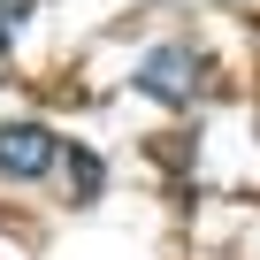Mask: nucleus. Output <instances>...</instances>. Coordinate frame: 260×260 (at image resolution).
I'll list each match as a JSON object with an SVG mask.
<instances>
[{"label":"nucleus","instance_id":"f257e3e1","mask_svg":"<svg viewBox=\"0 0 260 260\" xmlns=\"http://www.w3.org/2000/svg\"><path fill=\"white\" fill-rule=\"evenodd\" d=\"M138 84L146 100H161V107H191V92H199V61H191V46H153L146 61H138Z\"/></svg>","mask_w":260,"mask_h":260},{"label":"nucleus","instance_id":"f03ea898","mask_svg":"<svg viewBox=\"0 0 260 260\" xmlns=\"http://www.w3.org/2000/svg\"><path fill=\"white\" fill-rule=\"evenodd\" d=\"M61 161V138L46 122H0V176H16V184H31V176H46Z\"/></svg>","mask_w":260,"mask_h":260},{"label":"nucleus","instance_id":"7ed1b4c3","mask_svg":"<svg viewBox=\"0 0 260 260\" xmlns=\"http://www.w3.org/2000/svg\"><path fill=\"white\" fill-rule=\"evenodd\" d=\"M100 184H107L100 153H92V146H69V191H77V199H100Z\"/></svg>","mask_w":260,"mask_h":260},{"label":"nucleus","instance_id":"20e7f679","mask_svg":"<svg viewBox=\"0 0 260 260\" xmlns=\"http://www.w3.org/2000/svg\"><path fill=\"white\" fill-rule=\"evenodd\" d=\"M16 23H31V8H0V39H8Z\"/></svg>","mask_w":260,"mask_h":260}]
</instances>
